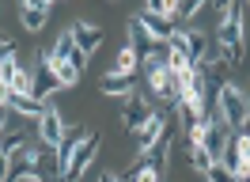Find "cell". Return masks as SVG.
Here are the masks:
<instances>
[{
	"label": "cell",
	"instance_id": "8992f818",
	"mask_svg": "<svg viewBox=\"0 0 250 182\" xmlns=\"http://www.w3.org/2000/svg\"><path fill=\"white\" fill-rule=\"evenodd\" d=\"M72 42H76V49L83 53V57H91V53H99V46L106 42V34H103V27H95V23H72Z\"/></svg>",
	"mask_w": 250,
	"mask_h": 182
},
{
	"label": "cell",
	"instance_id": "7a4b0ae2",
	"mask_svg": "<svg viewBox=\"0 0 250 182\" xmlns=\"http://www.w3.org/2000/svg\"><path fill=\"white\" fill-rule=\"evenodd\" d=\"M216 106H220V121L228 125V129H243L247 125V118H250V103H247V91L243 88H235L231 80L224 84V88L216 91Z\"/></svg>",
	"mask_w": 250,
	"mask_h": 182
},
{
	"label": "cell",
	"instance_id": "9c48e42d",
	"mask_svg": "<svg viewBox=\"0 0 250 182\" xmlns=\"http://www.w3.org/2000/svg\"><path fill=\"white\" fill-rule=\"evenodd\" d=\"M38 140H42L46 148H57L64 140V118L53 110V106H46V114L38 118Z\"/></svg>",
	"mask_w": 250,
	"mask_h": 182
},
{
	"label": "cell",
	"instance_id": "ffe728a7",
	"mask_svg": "<svg viewBox=\"0 0 250 182\" xmlns=\"http://www.w3.org/2000/svg\"><path fill=\"white\" fill-rule=\"evenodd\" d=\"M49 65H53V72H57V80H61V88H68V84H76V80H80V72L68 65V61H57L53 53H49Z\"/></svg>",
	"mask_w": 250,
	"mask_h": 182
},
{
	"label": "cell",
	"instance_id": "30bf717a",
	"mask_svg": "<svg viewBox=\"0 0 250 182\" xmlns=\"http://www.w3.org/2000/svg\"><path fill=\"white\" fill-rule=\"evenodd\" d=\"M4 103H8L12 114L31 118V121H38L42 114H46V103H42V99H34V95H19V91H12V88H8V95H4Z\"/></svg>",
	"mask_w": 250,
	"mask_h": 182
},
{
	"label": "cell",
	"instance_id": "f1b7e54d",
	"mask_svg": "<svg viewBox=\"0 0 250 182\" xmlns=\"http://www.w3.org/2000/svg\"><path fill=\"white\" fill-rule=\"evenodd\" d=\"M110 179H114V175H103V179H99V182H110Z\"/></svg>",
	"mask_w": 250,
	"mask_h": 182
},
{
	"label": "cell",
	"instance_id": "ba28073f",
	"mask_svg": "<svg viewBox=\"0 0 250 182\" xmlns=\"http://www.w3.org/2000/svg\"><path fill=\"white\" fill-rule=\"evenodd\" d=\"M163 136H167V118H163V114L156 110V114H152V118L144 121V125L137 129V133H133V140H137V152L144 156V152L152 148V144H159Z\"/></svg>",
	"mask_w": 250,
	"mask_h": 182
},
{
	"label": "cell",
	"instance_id": "603a6c76",
	"mask_svg": "<svg viewBox=\"0 0 250 182\" xmlns=\"http://www.w3.org/2000/svg\"><path fill=\"white\" fill-rule=\"evenodd\" d=\"M12 57H16V46L8 42V38H0V72H4V65H8Z\"/></svg>",
	"mask_w": 250,
	"mask_h": 182
},
{
	"label": "cell",
	"instance_id": "ac0fdd59",
	"mask_svg": "<svg viewBox=\"0 0 250 182\" xmlns=\"http://www.w3.org/2000/svg\"><path fill=\"white\" fill-rule=\"evenodd\" d=\"M220 163L239 179V171H243V136H231V140H228V148L220 152Z\"/></svg>",
	"mask_w": 250,
	"mask_h": 182
},
{
	"label": "cell",
	"instance_id": "3957f363",
	"mask_svg": "<svg viewBox=\"0 0 250 182\" xmlns=\"http://www.w3.org/2000/svg\"><path fill=\"white\" fill-rule=\"evenodd\" d=\"M99 144H103V136L99 133H87L83 140L76 144V152H72V163H68V175H64V182H76L87 167H91V159H95V152H99Z\"/></svg>",
	"mask_w": 250,
	"mask_h": 182
},
{
	"label": "cell",
	"instance_id": "44dd1931",
	"mask_svg": "<svg viewBox=\"0 0 250 182\" xmlns=\"http://www.w3.org/2000/svg\"><path fill=\"white\" fill-rule=\"evenodd\" d=\"M189 163H193V171H201V175H205V171L216 163V159H212V156H208L201 144H193V140H189Z\"/></svg>",
	"mask_w": 250,
	"mask_h": 182
},
{
	"label": "cell",
	"instance_id": "4316f807",
	"mask_svg": "<svg viewBox=\"0 0 250 182\" xmlns=\"http://www.w3.org/2000/svg\"><path fill=\"white\" fill-rule=\"evenodd\" d=\"M239 136H243V140H250V118H247V125L239 129Z\"/></svg>",
	"mask_w": 250,
	"mask_h": 182
},
{
	"label": "cell",
	"instance_id": "6da1fadb",
	"mask_svg": "<svg viewBox=\"0 0 250 182\" xmlns=\"http://www.w3.org/2000/svg\"><path fill=\"white\" fill-rule=\"evenodd\" d=\"M216 46L224 49L228 65H243V53H247V23H243V8L239 4L224 8L220 27H216Z\"/></svg>",
	"mask_w": 250,
	"mask_h": 182
},
{
	"label": "cell",
	"instance_id": "f546056e",
	"mask_svg": "<svg viewBox=\"0 0 250 182\" xmlns=\"http://www.w3.org/2000/svg\"><path fill=\"white\" fill-rule=\"evenodd\" d=\"M247 103H250V88H247Z\"/></svg>",
	"mask_w": 250,
	"mask_h": 182
},
{
	"label": "cell",
	"instance_id": "4fadbf2b",
	"mask_svg": "<svg viewBox=\"0 0 250 182\" xmlns=\"http://www.w3.org/2000/svg\"><path fill=\"white\" fill-rule=\"evenodd\" d=\"M182 34H186V57H189V65H201L205 53H208V46H212V38H208L201 27H186Z\"/></svg>",
	"mask_w": 250,
	"mask_h": 182
},
{
	"label": "cell",
	"instance_id": "5bb4252c",
	"mask_svg": "<svg viewBox=\"0 0 250 182\" xmlns=\"http://www.w3.org/2000/svg\"><path fill=\"white\" fill-rule=\"evenodd\" d=\"M49 53H53L57 61H68V65H72L76 72H83V65H87V57H83V53L76 49V42H72V34H68V30H64L61 38H57V46H53Z\"/></svg>",
	"mask_w": 250,
	"mask_h": 182
},
{
	"label": "cell",
	"instance_id": "7c38bea8",
	"mask_svg": "<svg viewBox=\"0 0 250 182\" xmlns=\"http://www.w3.org/2000/svg\"><path fill=\"white\" fill-rule=\"evenodd\" d=\"M49 12H53V4H49V0H38V4H23V8H19V19H23V30H31V34H38V30L46 27Z\"/></svg>",
	"mask_w": 250,
	"mask_h": 182
},
{
	"label": "cell",
	"instance_id": "9a60e30c",
	"mask_svg": "<svg viewBox=\"0 0 250 182\" xmlns=\"http://www.w3.org/2000/svg\"><path fill=\"white\" fill-rule=\"evenodd\" d=\"M83 136L87 133H80V129H72V133H64V140L61 144H57V156H53V159H57V179H64V175H68V163H72V152H76V144L80 140H83Z\"/></svg>",
	"mask_w": 250,
	"mask_h": 182
},
{
	"label": "cell",
	"instance_id": "cb8c5ba5",
	"mask_svg": "<svg viewBox=\"0 0 250 182\" xmlns=\"http://www.w3.org/2000/svg\"><path fill=\"white\" fill-rule=\"evenodd\" d=\"M205 12V4H178V15L182 19H193V15H201Z\"/></svg>",
	"mask_w": 250,
	"mask_h": 182
},
{
	"label": "cell",
	"instance_id": "7402d4cb",
	"mask_svg": "<svg viewBox=\"0 0 250 182\" xmlns=\"http://www.w3.org/2000/svg\"><path fill=\"white\" fill-rule=\"evenodd\" d=\"M205 179H208V182H239V179L231 175V171H228V167L220 163V159H216L212 167H208V171H205Z\"/></svg>",
	"mask_w": 250,
	"mask_h": 182
},
{
	"label": "cell",
	"instance_id": "e0dca14e",
	"mask_svg": "<svg viewBox=\"0 0 250 182\" xmlns=\"http://www.w3.org/2000/svg\"><path fill=\"white\" fill-rule=\"evenodd\" d=\"M133 80H137V76L106 72L103 80H99V91H103V95H125V99H129V95H133Z\"/></svg>",
	"mask_w": 250,
	"mask_h": 182
},
{
	"label": "cell",
	"instance_id": "8fae6325",
	"mask_svg": "<svg viewBox=\"0 0 250 182\" xmlns=\"http://www.w3.org/2000/svg\"><path fill=\"white\" fill-rule=\"evenodd\" d=\"M129 46H133V53H137L141 61H152L159 49H167V46H159L156 38H152V34L137 23V19H133V27H129Z\"/></svg>",
	"mask_w": 250,
	"mask_h": 182
},
{
	"label": "cell",
	"instance_id": "52a82bcc",
	"mask_svg": "<svg viewBox=\"0 0 250 182\" xmlns=\"http://www.w3.org/2000/svg\"><path fill=\"white\" fill-rule=\"evenodd\" d=\"M152 114H156V110H152V103H148L144 95H137V91H133V95L125 99V110H122V125L129 129V133H137V129H141L144 121L152 118Z\"/></svg>",
	"mask_w": 250,
	"mask_h": 182
},
{
	"label": "cell",
	"instance_id": "83f0119b",
	"mask_svg": "<svg viewBox=\"0 0 250 182\" xmlns=\"http://www.w3.org/2000/svg\"><path fill=\"white\" fill-rule=\"evenodd\" d=\"M23 182H46V179H38V175H31V179H23Z\"/></svg>",
	"mask_w": 250,
	"mask_h": 182
},
{
	"label": "cell",
	"instance_id": "2e32d148",
	"mask_svg": "<svg viewBox=\"0 0 250 182\" xmlns=\"http://www.w3.org/2000/svg\"><path fill=\"white\" fill-rule=\"evenodd\" d=\"M167 159H171V136H163L159 144H152V148L144 152V163L152 167V171H156L159 179L167 175Z\"/></svg>",
	"mask_w": 250,
	"mask_h": 182
},
{
	"label": "cell",
	"instance_id": "277c9868",
	"mask_svg": "<svg viewBox=\"0 0 250 182\" xmlns=\"http://www.w3.org/2000/svg\"><path fill=\"white\" fill-rule=\"evenodd\" d=\"M228 140H231V129H228L224 121H205V129L197 133V140H193V144H201L212 159H220V152L228 148Z\"/></svg>",
	"mask_w": 250,
	"mask_h": 182
},
{
	"label": "cell",
	"instance_id": "484cf974",
	"mask_svg": "<svg viewBox=\"0 0 250 182\" xmlns=\"http://www.w3.org/2000/svg\"><path fill=\"white\" fill-rule=\"evenodd\" d=\"M243 167H250V140H243Z\"/></svg>",
	"mask_w": 250,
	"mask_h": 182
},
{
	"label": "cell",
	"instance_id": "d4e9b609",
	"mask_svg": "<svg viewBox=\"0 0 250 182\" xmlns=\"http://www.w3.org/2000/svg\"><path fill=\"white\" fill-rule=\"evenodd\" d=\"M8 121H12V110H8V103H0V133L8 129Z\"/></svg>",
	"mask_w": 250,
	"mask_h": 182
},
{
	"label": "cell",
	"instance_id": "5b68a950",
	"mask_svg": "<svg viewBox=\"0 0 250 182\" xmlns=\"http://www.w3.org/2000/svg\"><path fill=\"white\" fill-rule=\"evenodd\" d=\"M57 88H61V80L49 65V53H38L34 57V99H49Z\"/></svg>",
	"mask_w": 250,
	"mask_h": 182
},
{
	"label": "cell",
	"instance_id": "d6986e66",
	"mask_svg": "<svg viewBox=\"0 0 250 182\" xmlns=\"http://www.w3.org/2000/svg\"><path fill=\"white\" fill-rule=\"evenodd\" d=\"M137 68H141V57L133 53V46L125 42L122 49H118V57H114V68H110V72H122V76H137Z\"/></svg>",
	"mask_w": 250,
	"mask_h": 182
}]
</instances>
